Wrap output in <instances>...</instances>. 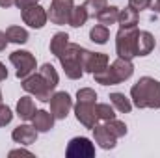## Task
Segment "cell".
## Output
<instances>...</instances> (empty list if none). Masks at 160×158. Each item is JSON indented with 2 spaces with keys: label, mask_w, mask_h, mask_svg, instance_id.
<instances>
[{
  "label": "cell",
  "mask_w": 160,
  "mask_h": 158,
  "mask_svg": "<svg viewBox=\"0 0 160 158\" xmlns=\"http://www.w3.org/2000/svg\"><path fill=\"white\" fill-rule=\"evenodd\" d=\"M132 99L134 104L143 108V106H160V82L153 78H142L132 87Z\"/></svg>",
  "instance_id": "cell-1"
},
{
  "label": "cell",
  "mask_w": 160,
  "mask_h": 158,
  "mask_svg": "<svg viewBox=\"0 0 160 158\" xmlns=\"http://www.w3.org/2000/svg\"><path fill=\"white\" fill-rule=\"evenodd\" d=\"M86 54H88V50L80 48L77 45H67V48L62 52L60 60H62V65H63V69H65V73H67L69 78H78L80 75H82Z\"/></svg>",
  "instance_id": "cell-2"
},
{
  "label": "cell",
  "mask_w": 160,
  "mask_h": 158,
  "mask_svg": "<svg viewBox=\"0 0 160 158\" xmlns=\"http://www.w3.org/2000/svg\"><path fill=\"white\" fill-rule=\"evenodd\" d=\"M95 99L97 95L91 89H80L78 91V104H77V117L86 126H95Z\"/></svg>",
  "instance_id": "cell-3"
},
{
  "label": "cell",
  "mask_w": 160,
  "mask_h": 158,
  "mask_svg": "<svg viewBox=\"0 0 160 158\" xmlns=\"http://www.w3.org/2000/svg\"><path fill=\"white\" fill-rule=\"evenodd\" d=\"M136 37H138L136 26H125L119 30V34H118V54H119V58L130 60L132 56H136Z\"/></svg>",
  "instance_id": "cell-4"
},
{
  "label": "cell",
  "mask_w": 160,
  "mask_h": 158,
  "mask_svg": "<svg viewBox=\"0 0 160 158\" xmlns=\"http://www.w3.org/2000/svg\"><path fill=\"white\" fill-rule=\"evenodd\" d=\"M11 63L17 67V77L19 78H26L34 69H36V60L30 52H24V50H17L9 56Z\"/></svg>",
  "instance_id": "cell-5"
},
{
  "label": "cell",
  "mask_w": 160,
  "mask_h": 158,
  "mask_svg": "<svg viewBox=\"0 0 160 158\" xmlns=\"http://www.w3.org/2000/svg\"><path fill=\"white\" fill-rule=\"evenodd\" d=\"M71 11H73V0H54L50 9V21H54L56 24H63L65 21L71 19Z\"/></svg>",
  "instance_id": "cell-6"
},
{
  "label": "cell",
  "mask_w": 160,
  "mask_h": 158,
  "mask_svg": "<svg viewBox=\"0 0 160 158\" xmlns=\"http://www.w3.org/2000/svg\"><path fill=\"white\" fill-rule=\"evenodd\" d=\"M22 87L26 89V91H30V93H34L38 99L41 101H50V97H48V91H50V87L47 86V82L43 80L41 75L38 77H32V78H26L22 82Z\"/></svg>",
  "instance_id": "cell-7"
},
{
  "label": "cell",
  "mask_w": 160,
  "mask_h": 158,
  "mask_svg": "<svg viewBox=\"0 0 160 158\" xmlns=\"http://www.w3.org/2000/svg\"><path fill=\"white\" fill-rule=\"evenodd\" d=\"M93 155H95V149L88 138L71 140L69 149H67V156H93Z\"/></svg>",
  "instance_id": "cell-8"
},
{
  "label": "cell",
  "mask_w": 160,
  "mask_h": 158,
  "mask_svg": "<svg viewBox=\"0 0 160 158\" xmlns=\"http://www.w3.org/2000/svg\"><path fill=\"white\" fill-rule=\"evenodd\" d=\"M22 19L32 28H41L45 24V21H47V13L43 11V7L34 4V6H28V7L22 9Z\"/></svg>",
  "instance_id": "cell-9"
},
{
  "label": "cell",
  "mask_w": 160,
  "mask_h": 158,
  "mask_svg": "<svg viewBox=\"0 0 160 158\" xmlns=\"http://www.w3.org/2000/svg\"><path fill=\"white\" fill-rule=\"evenodd\" d=\"M50 108H52V114H54V117L58 119H63L67 116V112H69V108H71V97L67 95V93H56L52 99H50Z\"/></svg>",
  "instance_id": "cell-10"
},
{
  "label": "cell",
  "mask_w": 160,
  "mask_h": 158,
  "mask_svg": "<svg viewBox=\"0 0 160 158\" xmlns=\"http://www.w3.org/2000/svg\"><path fill=\"white\" fill-rule=\"evenodd\" d=\"M155 48V39L149 32H138L136 37V56H147Z\"/></svg>",
  "instance_id": "cell-11"
},
{
  "label": "cell",
  "mask_w": 160,
  "mask_h": 158,
  "mask_svg": "<svg viewBox=\"0 0 160 158\" xmlns=\"http://www.w3.org/2000/svg\"><path fill=\"white\" fill-rule=\"evenodd\" d=\"M106 63H108V58H106L104 54H91V52H88V54H86L84 67H86L88 71H91V73H97V71L104 69Z\"/></svg>",
  "instance_id": "cell-12"
},
{
  "label": "cell",
  "mask_w": 160,
  "mask_h": 158,
  "mask_svg": "<svg viewBox=\"0 0 160 158\" xmlns=\"http://www.w3.org/2000/svg\"><path fill=\"white\" fill-rule=\"evenodd\" d=\"M132 63L128 62V60H125V58H119L114 65H112V73H114V77L118 80V84H119L121 80H127L130 75H132Z\"/></svg>",
  "instance_id": "cell-13"
},
{
  "label": "cell",
  "mask_w": 160,
  "mask_h": 158,
  "mask_svg": "<svg viewBox=\"0 0 160 158\" xmlns=\"http://www.w3.org/2000/svg\"><path fill=\"white\" fill-rule=\"evenodd\" d=\"M36 136H38L36 126H28V125H22L13 132V140L19 141V143H26V145H30L36 140Z\"/></svg>",
  "instance_id": "cell-14"
},
{
  "label": "cell",
  "mask_w": 160,
  "mask_h": 158,
  "mask_svg": "<svg viewBox=\"0 0 160 158\" xmlns=\"http://www.w3.org/2000/svg\"><path fill=\"white\" fill-rule=\"evenodd\" d=\"M95 136H97V141L104 147V149H112L116 143H114V140H116V136L112 134V130L108 128V126H95Z\"/></svg>",
  "instance_id": "cell-15"
},
{
  "label": "cell",
  "mask_w": 160,
  "mask_h": 158,
  "mask_svg": "<svg viewBox=\"0 0 160 158\" xmlns=\"http://www.w3.org/2000/svg\"><path fill=\"white\" fill-rule=\"evenodd\" d=\"M34 126H36V130H41V132H45V130H48V128H52V116L50 114H47V112H36L34 114Z\"/></svg>",
  "instance_id": "cell-16"
},
{
  "label": "cell",
  "mask_w": 160,
  "mask_h": 158,
  "mask_svg": "<svg viewBox=\"0 0 160 158\" xmlns=\"http://www.w3.org/2000/svg\"><path fill=\"white\" fill-rule=\"evenodd\" d=\"M118 17H119V11H118V7H114V6H110V7H102V9L99 11V15H97L99 22L104 24V26L114 24V22L118 21Z\"/></svg>",
  "instance_id": "cell-17"
},
{
  "label": "cell",
  "mask_w": 160,
  "mask_h": 158,
  "mask_svg": "<svg viewBox=\"0 0 160 158\" xmlns=\"http://www.w3.org/2000/svg\"><path fill=\"white\" fill-rule=\"evenodd\" d=\"M17 112H19V116L22 119H32L34 117L36 110H34L32 99H30V97H22V99L19 101V104H17Z\"/></svg>",
  "instance_id": "cell-18"
},
{
  "label": "cell",
  "mask_w": 160,
  "mask_h": 158,
  "mask_svg": "<svg viewBox=\"0 0 160 158\" xmlns=\"http://www.w3.org/2000/svg\"><path fill=\"white\" fill-rule=\"evenodd\" d=\"M119 22H121V28H125V26H136V22H138V13H136V9H132V7H127V9H123L119 13Z\"/></svg>",
  "instance_id": "cell-19"
},
{
  "label": "cell",
  "mask_w": 160,
  "mask_h": 158,
  "mask_svg": "<svg viewBox=\"0 0 160 158\" xmlns=\"http://www.w3.org/2000/svg\"><path fill=\"white\" fill-rule=\"evenodd\" d=\"M67 34H56L54 36V39L50 43V50H52V54H56L58 58L62 56V52L67 48Z\"/></svg>",
  "instance_id": "cell-20"
},
{
  "label": "cell",
  "mask_w": 160,
  "mask_h": 158,
  "mask_svg": "<svg viewBox=\"0 0 160 158\" xmlns=\"http://www.w3.org/2000/svg\"><path fill=\"white\" fill-rule=\"evenodd\" d=\"M41 77H43V80L47 82V86L50 87V89H54L56 87V84H58V75H56V71H54V67L52 65H43L41 67Z\"/></svg>",
  "instance_id": "cell-21"
},
{
  "label": "cell",
  "mask_w": 160,
  "mask_h": 158,
  "mask_svg": "<svg viewBox=\"0 0 160 158\" xmlns=\"http://www.w3.org/2000/svg\"><path fill=\"white\" fill-rule=\"evenodd\" d=\"M6 37L9 41H13V43H26V41H28V34H26V30H22L21 26H11V28H8V32H6Z\"/></svg>",
  "instance_id": "cell-22"
},
{
  "label": "cell",
  "mask_w": 160,
  "mask_h": 158,
  "mask_svg": "<svg viewBox=\"0 0 160 158\" xmlns=\"http://www.w3.org/2000/svg\"><path fill=\"white\" fill-rule=\"evenodd\" d=\"M89 15H88V11H86V7L84 6H80V7H75L73 11H71V19H69V22H71V26H82L84 22H86V19H88Z\"/></svg>",
  "instance_id": "cell-23"
},
{
  "label": "cell",
  "mask_w": 160,
  "mask_h": 158,
  "mask_svg": "<svg viewBox=\"0 0 160 158\" xmlns=\"http://www.w3.org/2000/svg\"><path fill=\"white\" fill-rule=\"evenodd\" d=\"M110 101H112V104H114L119 112H130V102L125 99V95H121V93H112V95H110Z\"/></svg>",
  "instance_id": "cell-24"
},
{
  "label": "cell",
  "mask_w": 160,
  "mask_h": 158,
  "mask_svg": "<svg viewBox=\"0 0 160 158\" xmlns=\"http://www.w3.org/2000/svg\"><path fill=\"white\" fill-rule=\"evenodd\" d=\"M91 39L95 41V43H99V45H102V43H106L108 39V28L104 26V24H99V26H95L93 30H91Z\"/></svg>",
  "instance_id": "cell-25"
},
{
  "label": "cell",
  "mask_w": 160,
  "mask_h": 158,
  "mask_svg": "<svg viewBox=\"0 0 160 158\" xmlns=\"http://www.w3.org/2000/svg\"><path fill=\"white\" fill-rule=\"evenodd\" d=\"M104 6H106V0H86V4H84L88 15H93V17H97L101 7H104Z\"/></svg>",
  "instance_id": "cell-26"
},
{
  "label": "cell",
  "mask_w": 160,
  "mask_h": 158,
  "mask_svg": "<svg viewBox=\"0 0 160 158\" xmlns=\"http://www.w3.org/2000/svg\"><path fill=\"white\" fill-rule=\"evenodd\" d=\"M95 116L97 117H101V119H114V110L108 106V104H99L97 106V110H95Z\"/></svg>",
  "instance_id": "cell-27"
},
{
  "label": "cell",
  "mask_w": 160,
  "mask_h": 158,
  "mask_svg": "<svg viewBox=\"0 0 160 158\" xmlns=\"http://www.w3.org/2000/svg\"><path fill=\"white\" fill-rule=\"evenodd\" d=\"M9 121H11V110L8 106H0V126L8 125Z\"/></svg>",
  "instance_id": "cell-28"
},
{
  "label": "cell",
  "mask_w": 160,
  "mask_h": 158,
  "mask_svg": "<svg viewBox=\"0 0 160 158\" xmlns=\"http://www.w3.org/2000/svg\"><path fill=\"white\" fill-rule=\"evenodd\" d=\"M149 4H151V0H130V7L136 9V11L138 9H145Z\"/></svg>",
  "instance_id": "cell-29"
},
{
  "label": "cell",
  "mask_w": 160,
  "mask_h": 158,
  "mask_svg": "<svg viewBox=\"0 0 160 158\" xmlns=\"http://www.w3.org/2000/svg\"><path fill=\"white\" fill-rule=\"evenodd\" d=\"M38 0H15V4L21 7V9H24V7H28V6H34Z\"/></svg>",
  "instance_id": "cell-30"
},
{
  "label": "cell",
  "mask_w": 160,
  "mask_h": 158,
  "mask_svg": "<svg viewBox=\"0 0 160 158\" xmlns=\"http://www.w3.org/2000/svg\"><path fill=\"white\" fill-rule=\"evenodd\" d=\"M11 4H15V0H0V6L2 7H9Z\"/></svg>",
  "instance_id": "cell-31"
},
{
  "label": "cell",
  "mask_w": 160,
  "mask_h": 158,
  "mask_svg": "<svg viewBox=\"0 0 160 158\" xmlns=\"http://www.w3.org/2000/svg\"><path fill=\"white\" fill-rule=\"evenodd\" d=\"M6 39H8V37H6V34H2V32H0V50L6 47Z\"/></svg>",
  "instance_id": "cell-32"
},
{
  "label": "cell",
  "mask_w": 160,
  "mask_h": 158,
  "mask_svg": "<svg viewBox=\"0 0 160 158\" xmlns=\"http://www.w3.org/2000/svg\"><path fill=\"white\" fill-rule=\"evenodd\" d=\"M6 77H8V73H6V69H4V65L0 63V80H4Z\"/></svg>",
  "instance_id": "cell-33"
},
{
  "label": "cell",
  "mask_w": 160,
  "mask_h": 158,
  "mask_svg": "<svg viewBox=\"0 0 160 158\" xmlns=\"http://www.w3.org/2000/svg\"><path fill=\"white\" fill-rule=\"evenodd\" d=\"M151 4H153V7H155L157 11H160V0H151Z\"/></svg>",
  "instance_id": "cell-34"
},
{
  "label": "cell",
  "mask_w": 160,
  "mask_h": 158,
  "mask_svg": "<svg viewBox=\"0 0 160 158\" xmlns=\"http://www.w3.org/2000/svg\"><path fill=\"white\" fill-rule=\"evenodd\" d=\"M0 101H2V95H0Z\"/></svg>",
  "instance_id": "cell-35"
}]
</instances>
